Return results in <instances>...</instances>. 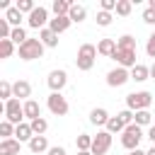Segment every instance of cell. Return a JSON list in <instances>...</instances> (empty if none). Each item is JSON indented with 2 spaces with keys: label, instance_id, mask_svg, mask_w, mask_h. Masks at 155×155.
<instances>
[{
  "label": "cell",
  "instance_id": "9",
  "mask_svg": "<svg viewBox=\"0 0 155 155\" xmlns=\"http://www.w3.org/2000/svg\"><path fill=\"white\" fill-rule=\"evenodd\" d=\"M46 22H51V19H48V10H46V7H41V5H39V7L27 17V24H29L31 29H39V31H41V29H46Z\"/></svg>",
  "mask_w": 155,
  "mask_h": 155
},
{
  "label": "cell",
  "instance_id": "3",
  "mask_svg": "<svg viewBox=\"0 0 155 155\" xmlns=\"http://www.w3.org/2000/svg\"><path fill=\"white\" fill-rule=\"evenodd\" d=\"M44 48H46V46H44L39 39H27V41L17 48V53H19L22 61H36V58L44 56Z\"/></svg>",
  "mask_w": 155,
  "mask_h": 155
},
{
  "label": "cell",
  "instance_id": "2",
  "mask_svg": "<svg viewBox=\"0 0 155 155\" xmlns=\"http://www.w3.org/2000/svg\"><path fill=\"white\" fill-rule=\"evenodd\" d=\"M140 140H143V128H140L138 124H131V126L124 128V133H121V145H124L128 153H131V150H138Z\"/></svg>",
  "mask_w": 155,
  "mask_h": 155
},
{
  "label": "cell",
  "instance_id": "24",
  "mask_svg": "<svg viewBox=\"0 0 155 155\" xmlns=\"http://www.w3.org/2000/svg\"><path fill=\"white\" fill-rule=\"evenodd\" d=\"M116 48H124V51H136V39L131 34H124L116 39Z\"/></svg>",
  "mask_w": 155,
  "mask_h": 155
},
{
  "label": "cell",
  "instance_id": "45",
  "mask_svg": "<svg viewBox=\"0 0 155 155\" xmlns=\"http://www.w3.org/2000/svg\"><path fill=\"white\" fill-rule=\"evenodd\" d=\"M78 155H92L90 150H78Z\"/></svg>",
  "mask_w": 155,
  "mask_h": 155
},
{
  "label": "cell",
  "instance_id": "6",
  "mask_svg": "<svg viewBox=\"0 0 155 155\" xmlns=\"http://www.w3.org/2000/svg\"><path fill=\"white\" fill-rule=\"evenodd\" d=\"M46 107H48V111L53 116H65L68 114V102H65V97L61 92H51L48 99H46Z\"/></svg>",
  "mask_w": 155,
  "mask_h": 155
},
{
  "label": "cell",
  "instance_id": "26",
  "mask_svg": "<svg viewBox=\"0 0 155 155\" xmlns=\"http://www.w3.org/2000/svg\"><path fill=\"white\" fill-rule=\"evenodd\" d=\"M5 19L12 24V29H15V27H22V24H19V22H22V12H19L17 7H10V10L5 12Z\"/></svg>",
  "mask_w": 155,
  "mask_h": 155
},
{
  "label": "cell",
  "instance_id": "7",
  "mask_svg": "<svg viewBox=\"0 0 155 155\" xmlns=\"http://www.w3.org/2000/svg\"><path fill=\"white\" fill-rule=\"evenodd\" d=\"M131 80V73L126 70V68H121V65H116V68H111L109 73H107V85L109 87H121V85H126Z\"/></svg>",
  "mask_w": 155,
  "mask_h": 155
},
{
  "label": "cell",
  "instance_id": "36",
  "mask_svg": "<svg viewBox=\"0 0 155 155\" xmlns=\"http://www.w3.org/2000/svg\"><path fill=\"white\" fill-rule=\"evenodd\" d=\"M116 116H119V119H121V121H124V126H131V124H133V121H136V114H133V111H131V109H124V111H119V114H116Z\"/></svg>",
  "mask_w": 155,
  "mask_h": 155
},
{
  "label": "cell",
  "instance_id": "21",
  "mask_svg": "<svg viewBox=\"0 0 155 155\" xmlns=\"http://www.w3.org/2000/svg\"><path fill=\"white\" fill-rule=\"evenodd\" d=\"M148 78H150V68H148V65L138 63L136 68H131V80H136V82H145Z\"/></svg>",
  "mask_w": 155,
  "mask_h": 155
},
{
  "label": "cell",
  "instance_id": "27",
  "mask_svg": "<svg viewBox=\"0 0 155 155\" xmlns=\"http://www.w3.org/2000/svg\"><path fill=\"white\" fill-rule=\"evenodd\" d=\"M133 124H138L140 128L143 126H153V114L148 111V109H143V111H136V121Z\"/></svg>",
  "mask_w": 155,
  "mask_h": 155
},
{
  "label": "cell",
  "instance_id": "46",
  "mask_svg": "<svg viewBox=\"0 0 155 155\" xmlns=\"http://www.w3.org/2000/svg\"><path fill=\"white\" fill-rule=\"evenodd\" d=\"M148 7H150V10H155V0H150V2H148Z\"/></svg>",
  "mask_w": 155,
  "mask_h": 155
},
{
  "label": "cell",
  "instance_id": "47",
  "mask_svg": "<svg viewBox=\"0 0 155 155\" xmlns=\"http://www.w3.org/2000/svg\"><path fill=\"white\" fill-rule=\"evenodd\" d=\"M148 155H155V145H153V148H150V150H148Z\"/></svg>",
  "mask_w": 155,
  "mask_h": 155
},
{
  "label": "cell",
  "instance_id": "16",
  "mask_svg": "<svg viewBox=\"0 0 155 155\" xmlns=\"http://www.w3.org/2000/svg\"><path fill=\"white\" fill-rule=\"evenodd\" d=\"M39 41H41L44 46H48V48H56V46H58V34H56V31H51V29L46 27V29H41V31H39Z\"/></svg>",
  "mask_w": 155,
  "mask_h": 155
},
{
  "label": "cell",
  "instance_id": "37",
  "mask_svg": "<svg viewBox=\"0 0 155 155\" xmlns=\"http://www.w3.org/2000/svg\"><path fill=\"white\" fill-rule=\"evenodd\" d=\"M97 24H99V27H109V24H111V12H102V10H99V12H97Z\"/></svg>",
  "mask_w": 155,
  "mask_h": 155
},
{
  "label": "cell",
  "instance_id": "13",
  "mask_svg": "<svg viewBox=\"0 0 155 155\" xmlns=\"http://www.w3.org/2000/svg\"><path fill=\"white\" fill-rule=\"evenodd\" d=\"M111 116H109V111L107 109H102V107H94L92 111H90V124H94V126H107V121H109Z\"/></svg>",
  "mask_w": 155,
  "mask_h": 155
},
{
  "label": "cell",
  "instance_id": "22",
  "mask_svg": "<svg viewBox=\"0 0 155 155\" xmlns=\"http://www.w3.org/2000/svg\"><path fill=\"white\" fill-rule=\"evenodd\" d=\"M15 136H17V140H19V143H24V140L29 143V140L34 138V131H31V126H29V124H19V126L15 128Z\"/></svg>",
  "mask_w": 155,
  "mask_h": 155
},
{
  "label": "cell",
  "instance_id": "32",
  "mask_svg": "<svg viewBox=\"0 0 155 155\" xmlns=\"http://www.w3.org/2000/svg\"><path fill=\"white\" fill-rule=\"evenodd\" d=\"M15 53V44H12V39H0V56L2 58H10Z\"/></svg>",
  "mask_w": 155,
  "mask_h": 155
},
{
  "label": "cell",
  "instance_id": "38",
  "mask_svg": "<svg viewBox=\"0 0 155 155\" xmlns=\"http://www.w3.org/2000/svg\"><path fill=\"white\" fill-rule=\"evenodd\" d=\"M116 2L119 0H102L99 7H102V12H116Z\"/></svg>",
  "mask_w": 155,
  "mask_h": 155
},
{
  "label": "cell",
  "instance_id": "18",
  "mask_svg": "<svg viewBox=\"0 0 155 155\" xmlns=\"http://www.w3.org/2000/svg\"><path fill=\"white\" fill-rule=\"evenodd\" d=\"M70 24H73V22H70V17H53V19L48 22V29H51V31H56V34H63Z\"/></svg>",
  "mask_w": 155,
  "mask_h": 155
},
{
  "label": "cell",
  "instance_id": "10",
  "mask_svg": "<svg viewBox=\"0 0 155 155\" xmlns=\"http://www.w3.org/2000/svg\"><path fill=\"white\" fill-rule=\"evenodd\" d=\"M111 58H114L121 68H126V70L138 65V63H136V58H138V56H136V51H124V48H116V53H114Z\"/></svg>",
  "mask_w": 155,
  "mask_h": 155
},
{
  "label": "cell",
  "instance_id": "31",
  "mask_svg": "<svg viewBox=\"0 0 155 155\" xmlns=\"http://www.w3.org/2000/svg\"><path fill=\"white\" fill-rule=\"evenodd\" d=\"M131 10H133V2H131V0H119V2H116V15H119V17H128Z\"/></svg>",
  "mask_w": 155,
  "mask_h": 155
},
{
  "label": "cell",
  "instance_id": "20",
  "mask_svg": "<svg viewBox=\"0 0 155 155\" xmlns=\"http://www.w3.org/2000/svg\"><path fill=\"white\" fill-rule=\"evenodd\" d=\"M51 7H53V15H56V17H68L73 2H70V0H53Z\"/></svg>",
  "mask_w": 155,
  "mask_h": 155
},
{
  "label": "cell",
  "instance_id": "12",
  "mask_svg": "<svg viewBox=\"0 0 155 155\" xmlns=\"http://www.w3.org/2000/svg\"><path fill=\"white\" fill-rule=\"evenodd\" d=\"M12 92H15V97L17 99H29L31 97V85H29V80H17V82H12Z\"/></svg>",
  "mask_w": 155,
  "mask_h": 155
},
{
  "label": "cell",
  "instance_id": "42",
  "mask_svg": "<svg viewBox=\"0 0 155 155\" xmlns=\"http://www.w3.org/2000/svg\"><path fill=\"white\" fill-rule=\"evenodd\" d=\"M148 138H150V140H153V145H155V124L148 128Z\"/></svg>",
  "mask_w": 155,
  "mask_h": 155
},
{
  "label": "cell",
  "instance_id": "35",
  "mask_svg": "<svg viewBox=\"0 0 155 155\" xmlns=\"http://www.w3.org/2000/svg\"><path fill=\"white\" fill-rule=\"evenodd\" d=\"M19 12H27V15H31L34 10H36V5L31 2V0H17V5H15Z\"/></svg>",
  "mask_w": 155,
  "mask_h": 155
},
{
  "label": "cell",
  "instance_id": "1",
  "mask_svg": "<svg viewBox=\"0 0 155 155\" xmlns=\"http://www.w3.org/2000/svg\"><path fill=\"white\" fill-rule=\"evenodd\" d=\"M94 61H97V46H92V44H82V46L78 48V58H75L78 70H82V73L92 70V68H94Z\"/></svg>",
  "mask_w": 155,
  "mask_h": 155
},
{
  "label": "cell",
  "instance_id": "33",
  "mask_svg": "<svg viewBox=\"0 0 155 155\" xmlns=\"http://www.w3.org/2000/svg\"><path fill=\"white\" fill-rule=\"evenodd\" d=\"M0 97H2L5 102H10V99L15 97V92H12V82H7V80L0 82Z\"/></svg>",
  "mask_w": 155,
  "mask_h": 155
},
{
  "label": "cell",
  "instance_id": "43",
  "mask_svg": "<svg viewBox=\"0 0 155 155\" xmlns=\"http://www.w3.org/2000/svg\"><path fill=\"white\" fill-rule=\"evenodd\" d=\"M128 155H148V153H145V150H140V148H138V150H131V153H128Z\"/></svg>",
  "mask_w": 155,
  "mask_h": 155
},
{
  "label": "cell",
  "instance_id": "8",
  "mask_svg": "<svg viewBox=\"0 0 155 155\" xmlns=\"http://www.w3.org/2000/svg\"><path fill=\"white\" fill-rule=\"evenodd\" d=\"M111 148V133L109 131H99L94 138H92V155H104L107 150Z\"/></svg>",
  "mask_w": 155,
  "mask_h": 155
},
{
  "label": "cell",
  "instance_id": "15",
  "mask_svg": "<svg viewBox=\"0 0 155 155\" xmlns=\"http://www.w3.org/2000/svg\"><path fill=\"white\" fill-rule=\"evenodd\" d=\"M19 145L22 143L17 138H5V140H0V155H17Z\"/></svg>",
  "mask_w": 155,
  "mask_h": 155
},
{
  "label": "cell",
  "instance_id": "5",
  "mask_svg": "<svg viewBox=\"0 0 155 155\" xmlns=\"http://www.w3.org/2000/svg\"><path fill=\"white\" fill-rule=\"evenodd\" d=\"M2 111H5V121L15 124V126L24 124V121H22V119H24V104H19V99H17V97H12L10 102H5Z\"/></svg>",
  "mask_w": 155,
  "mask_h": 155
},
{
  "label": "cell",
  "instance_id": "17",
  "mask_svg": "<svg viewBox=\"0 0 155 155\" xmlns=\"http://www.w3.org/2000/svg\"><path fill=\"white\" fill-rule=\"evenodd\" d=\"M97 53L111 58V56L116 53V41H114V39H102V41L97 44Z\"/></svg>",
  "mask_w": 155,
  "mask_h": 155
},
{
  "label": "cell",
  "instance_id": "44",
  "mask_svg": "<svg viewBox=\"0 0 155 155\" xmlns=\"http://www.w3.org/2000/svg\"><path fill=\"white\" fill-rule=\"evenodd\" d=\"M150 78H153V80H155V63H153V65H150Z\"/></svg>",
  "mask_w": 155,
  "mask_h": 155
},
{
  "label": "cell",
  "instance_id": "28",
  "mask_svg": "<svg viewBox=\"0 0 155 155\" xmlns=\"http://www.w3.org/2000/svg\"><path fill=\"white\" fill-rule=\"evenodd\" d=\"M124 128H126V126H124V121H121L119 116H111V119L107 121V131H109L111 136H114V133H124Z\"/></svg>",
  "mask_w": 155,
  "mask_h": 155
},
{
  "label": "cell",
  "instance_id": "11",
  "mask_svg": "<svg viewBox=\"0 0 155 155\" xmlns=\"http://www.w3.org/2000/svg\"><path fill=\"white\" fill-rule=\"evenodd\" d=\"M46 82H48L51 92H61V90L68 85V73H65V70H51Z\"/></svg>",
  "mask_w": 155,
  "mask_h": 155
},
{
  "label": "cell",
  "instance_id": "25",
  "mask_svg": "<svg viewBox=\"0 0 155 155\" xmlns=\"http://www.w3.org/2000/svg\"><path fill=\"white\" fill-rule=\"evenodd\" d=\"M29 126H31V131H34V136H44V133L48 131V121H46L44 116H39V119H34V121H29Z\"/></svg>",
  "mask_w": 155,
  "mask_h": 155
},
{
  "label": "cell",
  "instance_id": "40",
  "mask_svg": "<svg viewBox=\"0 0 155 155\" xmlns=\"http://www.w3.org/2000/svg\"><path fill=\"white\" fill-rule=\"evenodd\" d=\"M143 22H145V24H155V10L145 7V10H143Z\"/></svg>",
  "mask_w": 155,
  "mask_h": 155
},
{
  "label": "cell",
  "instance_id": "41",
  "mask_svg": "<svg viewBox=\"0 0 155 155\" xmlns=\"http://www.w3.org/2000/svg\"><path fill=\"white\" fill-rule=\"evenodd\" d=\"M48 155H68V153H65V148H61V145H53V148H48Z\"/></svg>",
  "mask_w": 155,
  "mask_h": 155
},
{
  "label": "cell",
  "instance_id": "4",
  "mask_svg": "<svg viewBox=\"0 0 155 155\" xmlns=\"http://www.w3.org/2000/svg\"><path fill=\"white\" fill-rule=\"evenodd\" d=\"M150 104H153V94H150L148 90L126 94V109H131L133 114H136V111H143V109H148Z\"/></svg>",
  "mask_w": 155,
  "mask_h": 155
},
{
  "label": "cell",
  "instance_id": "23",
  "mask_svg": "<svg viewBox=\"0 0 155 155\" xmlns=\"http://www.w3.org/2000/svg\"><path fill=\"white\" fill-rule=\"evenodd\" d=\"M68 17H70V22H78V24H80V22H85L87 10H85L82 5H75V2H73V7H70V15H68Z\"/></svg>",
  "mask_w": 155,
  "mask_h": 155
},
{
  "label": "cell",
  "instance_id": "14",
  "mask_svg": "<svg viewBox=\"0 0 155 155\" xmlns=\"http://www.w3.org/2000/svg\"><path fill=\"white\" fill-rule=\"evenodd\" d=\"M29 153L39 155V153H48V138L46 136H34L29 140Z\"/></svg>",
  "mask_w": 155,
  "mask_h": 155
},
{
  "label": "cell",
  "instance_id": "29",
  "mask_svg": "<svg viewBox=\"0 0 155 155\" xmlns=\"http://www.w3.org/2000/svg\"><path fill=\"white\" fill-rule=\"evenodd\" d=\"M92 138H94V136H90V133H80V136L75 138L78 150H92Z\"/></svg>",
  "mask_w": 155,
  "mask_h": 155
},
{
  "label": "cell",
  "instance_id": "30",
  "mask_svg": "<svg viewBox=\"0 0 155 155\" xmlns=\"http://www.w3.org/2000/svg\"><path fill=\"white\" fill-rule=\"evenodd\" d=\"M10 39H12V44H17V48H19L29 36H27V31H24L22 27H15V29H12V34H10Z\"/></svg>",
  "mask_w": 155,
  "mask_h": 155
},
{
  "label": "cell",
  "instance_id": "19",
  "mask_svg": "<svg viewBox=\"0 0 155 155\" xmlns=\"http://www.w3.org/2000/svg\"><path fill=\"white\" fill-rule=\"evenodd\" d=\"M39 116H41V107H39V102L27 99V102H24V119L34 121V119H39Z\"/></svg>",
  "mask_w": 155,
  "mask_h": 155
},
{
  "label": "cell",
  "instance_id": "39",
  "mask_svg": "<svg viewBox=\"0 0 155 155\" xmlns=\"http://www.w3.org/2000/svg\"><path fill=\"white\" fill-rule=\"evenodd\" d=\"M145 53H148L150 58H155V31L148 36V44H145Z\"/></svg>",
  "mask_w": 155,
  "mask_h": 155
},
{
  "label": "cell",
  "instance_id": "34",
  "mask_svg": "<svg viewBox=\"0 0 155 155\" xmlns=\"http://www.w3.org/2000/svg\"><path fill=\"white\" fill-rule=\"evenodd\" d=\"M15 128H17L15 124L2 121V124H0V136H2V140H5V138H12V136H15Z\"/></svg>",
  "mask_w": 155,
  "mask_h": 155
}]
</instances>
